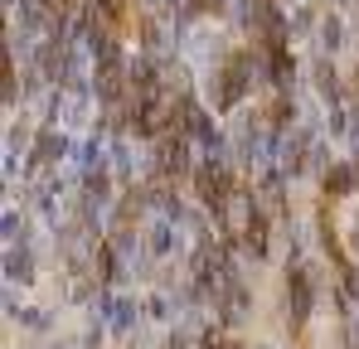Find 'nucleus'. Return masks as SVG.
I'll list each match as a JSON object with an SVG mask.
<instances>
[{"mask_svg":"<svg viewBox=\"0 0 359 349\" xmlns=\"http://www.w3.org/2000/svg\"><path fill=\"white\" fill-rule=\"evenodd\" d=\"M194 189H199V204L214 209V214H224L229 199H238V184H233V174L224 165H199L194 170Z\"/></svg>","mask_w":359,"mask_h":349,"instance_id":"obj_1","label":"nucleus"},{"mask_svg":"<svg viewBox=\"0 0 359 349\" xmlns=\"http://www.w3.org/2000/svg\"><path fill=\"white\" fill-rule=\"evenodd\" d=\"M54 156H63V141L54 136V131H44L39 146H34V165H54Z\"/></svg>","mask_w":359,"mask_h":349,"instance_id":"obj_2","label":"nucleus"}]
</instances>
